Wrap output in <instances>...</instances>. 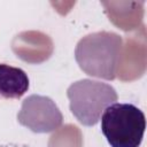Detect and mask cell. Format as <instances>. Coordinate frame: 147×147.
<instances>
[{
    "mask_svg": "<svg viewBox=\"0 0 147 147\" xmlns=\"http://www.w3.org/2000/svg\"><path fill=\"white\" fill-rule=\"evenodd\" d=\"M0 147H9V146H0Z\"/></svg>",
    "mask_w": 147,
    "mask_h": 147,
    "instance_id": "8992f818",
    "label": "cell"
},
{
    "mask_svg": "<svg viewBox=\"0 0 147 147\" xmlns=\"http://www.w3.org/2000/svg\"><path fill=\"white\" fill-rule=\"evenodd\" d=\"M17 121L34 133H47L61 126L63 116L51 98L31 94L22 101Z\"/></svg>",
    "mask_w": 147,
    "mask_h": 147,
    "instance_id": "277c9868",
    "label": "cell"
},
{
    "mask_svg": "<svg viewBox=\"0 0 147 147\" xmlns=\"http://www.w3.org/2000/svg\"><path fill=\"white\" fill-rule=\"evenodd\" d=\"M122 49L123 40L119 34L99 31L83 37L77 42L75 59L85 74L114 80L117 76Z\"/></svg>",
    "mask_w": 147,
    "mask_h": 147,
    "instance_id": "6da1fadb",
    "label": "cell"
},
{
    "mask_svg": "<svg viewBox=\"0 0 147 147\" xmlns=\"http://www.w3.org/2000/svg\"><path fill=\"white\" fill-rule=\"evenodd\" d=\"M30 86L26 72L17 67L0 63V95L5 99H20Z\"/></svg>",
    "mask_w": 147,
    "mask_h": 147,
    "instance_id": "5b68a950",
    "label": "cell"
},
{
    "mask_svg": "<svg viewBox=\"0 0 147 147\" xmlns=\"http://www.w3.org/2000/svg\"><path fill=\"white\" fill-rule=\"evenodd\" d=\"M101 132L110 147H139L146 130V116L133 103L114 102L101 117Z\"/></svg>",
    "mask_w": 147,
    "mask_h": 147,
    "instance_id": "7a4b0ae2",
    "label": "cell"
},
{
    "mask_svg": "<svg viewBox=\"0 0 147 147\" xmlns=\"http://www.w3.org/2000/svg\"><path fill=\"white\" fill-rule=\"evenodd\" d=\"M69 107L77 121L85 126H93L103 110L117 101L116 90L107 83L84 78L72 83L67 90Z\"/></svg>",
    "mask_w": 147,
    "mask_h": 147,
    "instance_id": "3957f363",
    "label": "cell"
}]
</instances>
